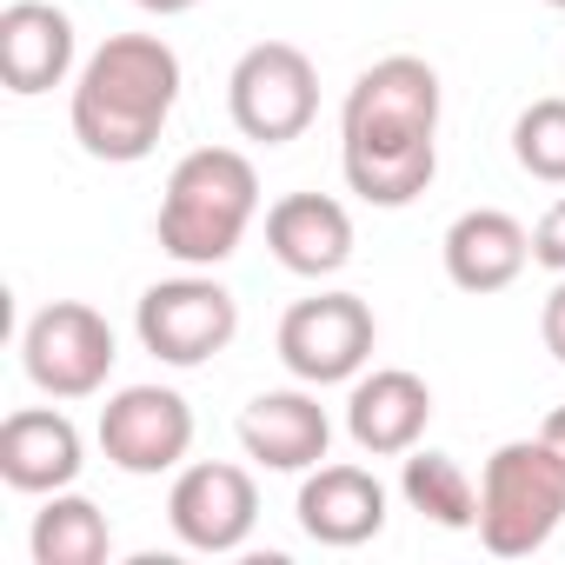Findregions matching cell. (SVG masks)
Segmentation results:
<instances>
[{"instance_id":"cell-13","label":"cell","mask_w":565,"mask_h":565,"mask_svg":"<svg viewBox=\"0 0 565 565\" xmlns=\"http://www.w3.org/2000/svg\"><path fill=\"white\" fill-rule=\"evenodd\" d=\"M433 426V386L406 366H373L347 393V439L366 459H406Z\"/></svg>"},{"instance_id":"cell-15","label":"cell","mask_w":565,"mask_h":565,"mask_svg":"<svg viewBox=\"0 0 565 565\" xmlns=\"http://www.w3.org/2000/svg\"><path fill=\"white\" fill-rule=\"evenodd\" d=\"M294 519L313 545H333V552H353L366 539L386 532V486L366 472V466H313L300 479V499H294Z\"/></svg>"},{"instance_id":"cell-22","label":"cell","mask_w":565,"mask_h":565,"mask_svg":"<svg viewBox=\"0 0 565 565\" xmlns=\"http://www.w3.org/2000/svg\"><path fill=\"white\" fill-rule=\"evenodd\" d=\"M539 340H545V353L565 366V273H558V287H552L545 307H539Z\"/></svg>"},{"instance_id":"cell-1","label":"cell","mask_w":565,"mask_h":565,"mask_svg":"<svg viewBox=\"0 0 565 565\" xmlns=\"http://www.w3.org/2000/svg\"><path fill=\"white\" fill-rule=\"evenodd\" d=\"M340 173L366 206H413L439 173V74L419 54L373 61L340 107Z\"/></svg>"},{"instance_id":"cell-3","label":"cell","mask_w":565,"mask_h":565,"mask_svg":"<svg viewBox=\"0 0 565 565\" xmlns=\"http://www.w3.org/2000/svg\"><path fill=\"white\" fill-rule=\"evenodd\" d=\"M259 220V173L239 147H193L160 193L153 233L160 253L180 266H226Z\"/></svg>"},{"instance_id":"cell-8","label":"cell","mask_w":565,"mask_h":565,"mask_svg":"<svg viewBox=\"0 0 565 565\" xmlns=\"http://www.w3.org/2000/svg\"><path fill=\"white\" fill-rule=\"evenodd\" d=\"M114 360H120V340L87 300H54L21 333V366L47 399H94L114 380Z\"/></svg>"},{"instance_id":"cell-11","label":"cell","mask_w":565,"mask_h":565,"mask_svg":"<svg viewBox=\"0 0 565 565\" xmlns=\"http://www.w3.org/2000/svg\"><path fill=\"white\" fill-rule=\"evenodd\" d=\"M239 446L266 472H313L333 446V419L320 406V386H273L239 406Z\"/></svg>"},{"instance_id":"cell-4","label":"cell","mask_w":565,"mask_h":565,"mask_svg":"<svg viewBox=\"0 0 565 565\" xmlns=\"http://www.w3.org/2000/svg\"><path fill=\"white\" fill-rule=\"evenodd\" d=\"M565 525V452L539 439H505L479 472V545L492 558H532Z\"/></svg>"},{"instance_id":"cell-16","label":"cell","mask_w":565,"mask_h":565,"mask_svg":"<svg viewBox=\"0 0 565 565\" xmlns=\"http://www.w3.org/2000/svg\"><path fill=\"white\" fill-rule=\"evenodd\" d=\"M439 259H446V279L459 294L486 300V294H505L512 279L532 266V233L505 206H472V213H459L446 226Z\"/></svg>"},{"instance_id":"cell-25","label":"cell","mask_w":565,"mask_h":565,"mask_svg":"<svg viewBox=\"0 0 565 565\" xmlns=\"http://www.w3.org/2000/svg\"><path fill=\"white\" fill-rule=\"evenodd\" d=\"M545 8H558V14H565V0H545Z\"/></svg>"},{"instance_id":"cell-9","label":"cell","mask_w":565,"mask_h":565,"mask_svg":"<svg viewBox=\"0 0 565 565\" xmlns=\"http://www.w3.org/2000/svg\"><path fill=\"white\" fill-rule=\"evenodd\" d=\"M100 452L127 479L180 472V459L193 452V406H186V393H173V386H120L100 406Z\"/></svg>"},{"instance_id":"cell-19","label":"cell","mask_w":565,"mask_h":565,"mask_svg":"<svg viewBox=\"0 0 565 565\" xmlns=\"http://www.w3.org/2000/svg\"><path fill=\"white\" fill-rule=\"evenodd\" d=\"M399 499L446 525V532H479V486L466 479V466L452 452H433V446H413L406 466H399Z\"/></svg>"},{"instance_id":"cell-18","label":"cell","mask_w":565,"mask_h":565,"mask_svg":"<svg viewBox=\"0 0 565 565\" xmlns=\"http://www.w3.org/2000/svg\"><path fill=\"white\" fill-rule=\"evenodd\" d=\"M28 552L34 565H100L114 552V525L94 499H81L74 486L67 492H47L41 512H34V532H28Z\"/></svg>"},{"instance_id":"cell-17","label":"cell","mask_w":565,"mask_h":565,"mask_svg":"<svg viewBox=\"0 0 565 565\" xmlns=\"http://www.w3.org/2000/svg\"><path fill=\"white\" fill-rule=\"evenodd\" d=\"M266 253L300 279H333L353 259V213L333 193H287L266 206Z\"/></svg>"},{"instance_id":"cell-14","label":"cell","mask_w":565,"mask_h":565,"mask_svg":"<svg viewBox=\"0 0 565 565\" xmlns=\"http://www.w3.org/2000/svg\"><path fill=\"white\" fill-rule=\"evenodd\" d=\"M87 466V446H81V426L61 413V406H21L0 419V479L28 499H47V492H67Z\"/></svg>"},{"instance_id":"cell-5","label":"cell","mask_w":565,"mask_h":565,"mask_svg":"<svg viewBox=\"0 0 565 565\" xmlns=\"http://www.w3.org/2000/svg\"><path fill=\"white\" fill-rule=\"evenodd\" d=\"M226 114H233L239 140H259V147L300 140L313 127V114H320L313 54L294 47V41H253L226 74Z\"/></svg>"},{"instance_id":"cell-10","label":"cell","mask_w":565,"mask_h":565,"mask_svg":"<svg viewBox=\"0 0 565 565\" xmlns=\"http://www.w3.org/2000/svg\"><path fill=\"white\" fill-rule=\"evenodd\" d=\"M167 525L186 552H239L259 525V486L233 459H193L173 472L167 492Z\"/></svg>"},{"instance_id":"cell-24","label":"cell","mask_w":565,"mask_h":565,"mask_svg":"<svg viewBox=\"0 0 565 565\" xmlns=\"http://www.w3.org/2000/svg\"><path fill=\"white\" fill-rule=\"evenodd\" d=\"M539 433H545V439H552V446H558V452H565V406H552V413H545V426H539Z\"/></svg>"},{"instance_id":"cell-23","label":"cell","mask_w":565,"mask_h":565,"mask_svg":"<svg viewBox=\"0 0 565 565\" xmlns=\"http://www.w3.org/2000/svg\"><path fill=\"white\" fill-rule=\"evenodd\" d=\"M134 8H147V14H160V21H173V14H193L200 0H134Z\"/></svg>"},{"instance_id":"cell-6","label":"cell","mask_w":565,"mask_h":565,"mask_svg":"<svg viewBox=\"0 0 565 565\" xmlns=\"http://www.w3.org/2000/svg\"><path fill=\"white\" fill-rule=\"evenodd\" d=\"M134 333L160 366H206L233 347L239 333V300L213 279V266H186L180 279H153L134 307Z\"/></svg>"},{"instance_id":"cell-2","label":"cell","mask_w":565,"mask_h":565,"mask_svg":"<svg viewBox=\"0 0 565 565\" xmlns=\"http://www.w3.org/2000/svg\"><path fill=\"white\" fill-rule=\"evenodd\" d=\"M173 107H180V54L160 34H107L74 74L67 120L87 160L134 167L160 147Z\"/></svg>"},{"instance_id":"cell-7","label":"cell","mask_w":565,"mask_h":565,"mask_svg":"<svg viewBox=\"0 0 565 565\" xmlns=\"http://www.w3.org/2000/svg\"><path fill=\"white\" fill-rule=\"evenodd\" d=\"M273 347L300 386H353L380 347V320L360 294H313L287 307Z\"/></svg>"},{"instance_id":"cell-12","label":"cell","mask_w":565,"mask_h":565,"mask_svg":"<svg viewBox=\"0 0 565 565\" xmlns=\"http://www.w3.org/2000/svg\"><path fill=\"white\" fill-rule=\"evenodd\" d=\"M74 61H81V34L67 8H54V0H8L0 8V81H8V94L21 100L54 94L67 87Z\"/></svg>"},{"instance_id":"cell-20","label":"cell","mask_w":565,"mask_h":565,"mask_svg":"<svg viewBox=\"0 0 565 565\" xmlns=\"http://www.w3.org/2000/svg\"><path fill=\"white\" fill-rule=\"evenodd\" d=\"M512 160H519L532 180L565 186V100H558V94L532 100V107L512 120Z\"/></svg>"},{"instance_id":"cell-21","label":"cell","mask_w":565,"mask_h":565,"mask_svg":"<svg viewBox=\"0 0 565 565\" xmlns=\"http://www.w3.org/2000/svg\"><path fill=\"white\" fill-rule=\"evenodd\" d=\"M532 259L545 266V273H565V193L545 206V220L532 226Z\"/></svg>"}]
</instances>
